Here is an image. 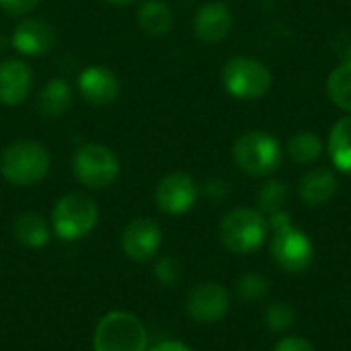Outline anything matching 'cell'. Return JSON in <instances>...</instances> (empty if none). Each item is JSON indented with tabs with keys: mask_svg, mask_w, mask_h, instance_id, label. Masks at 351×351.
<instances>
[{
	"mask_svg": "<svg viewBox=\"0 0 351 351\" xmlns=\"http://www.w3.org/2000/svg\"><path fill=\"white\" fill-rule=\"evenodd\" d=\"M267 224L274 230L271 237V257L276 261L278 267H282L288 274H302L311 267L313 257H315V249L311 239L292 224L290 216L280 210L269 214Z\"/></svg>",
	"mask_w": 351,
	"mask_h": 351,
	"instance_id": "cell-1",
	"label": "cell"
},
{
	"mask_svg": "<svg viewBox=\"0 0 351 351\" xmlns=\"http://www.w3.org/2000/svg\"><path fill=\"white\" fill-rule=\"evenodd\" d=\"M49 152L41 142L35 140H16L8 144L0 156L2 177L16 187L37 185L49 173Z\"/></svg>",
	"mask_w": 351,
	"mask_h": 351,
	"instance_id": "cell-2",
	"label": "cell"
},
{
	"mask_svg": "<svg viewBox=\"0 0 351 351\" xmlns=\"http://www.w3.org/2000/svg\"><path fill=\"white\" fill-rule=\"evenodd\" d=\"M95 351H146L148 333L144 323L125 311L105 315L93 335Z\"/></svg>",
	"mask_w": 351,
	"mask_h": 351,
	"instance_id": "cell-3",
	"label": "cell"
},
{
	"mask_svg": "<svg viewBox=\"0 0 351 351\" xmlns=\"http://www.w3.org/2000/svg\"><path fill=\"white\" fill-rule=\"evenodd\" d=\"M267 220L261 212L251 208H237L228 212L220 222L222 245L237 255H247L257 251L267 239Z\"/></svg>",
	"mask_w": 351,
	"mask_h": 351,
	"instance_id": "cell-4",
	"label": "cell"
},
{
	"mask_svg": "<svg viewBox=\"0 0 351 351\" xmlns=\"http://www.w3.org/2000/svg\"><path fill=\"white\" fill-rule=\"evenodd\" d=\"M99 222V206L84 193H68L58 199L51 212V228L62 241L86 237Z\"/></svg>",
	"mask_w": 351,
	"mask_h": 351,
	"instance_id": "cell-5",
	"label": "cell"
},
{
	"mask_svg": "<svg viewBox=\"0 0 351 351\" xmlns=\"http://www.w3.org/2000/svg\"><path fill=\"white\" fill-rule=\"evenodd\" d=\"M232 158L247 175L267 177L282 165V146L265 132H247L234 142Z\"/></svg>",
	"mask_w": 351,
	"mask_h": 351,
	"instance_id": "cell-6",
	"label": "cell"
},
{
	"mask_svg": "<svg viewBox=\"0 0 351 351\" xmlns=\"http://www.w3.org/2000/svg\"><path fill=\"white\" fill-rule=\"evenodd\" d=\"M76 181L88 189H105L119 177V158L103 144H82L72 158Z\"/></svg>",
	"mask_w": 351,
	"mask_h": 351,
	"instance_id": "cell-7",
	"label": "cell"
},
{
	"mask_svg": "<svg viewBox=\"0 0 351 351\" xmlns=\"http://www.w3.org/2000/svg\"><path fill=\"white\" fill-rule=\"evenodd\" d=\"M222 84L228 95L243 101H253L261 99L271 88V72L255 58L237 56L226 62L222 70Z\"/></svg>",
	"mask_w": 351,
	"mask_h": 351,
	"instance_id": "cell-8",
	"label": "cell"
},
{
	"mask_svg": "<svg viewBox=\"0 0 351 351\" xmlns=\"http://www.w3.org/2000/svg\"><path fill=\"white\" fill-rule=\"evenodd\" d=\"M154 199L162 214L181 216L193 208L197 199V185L187 173H171L158 181Z\"/></svg>",
	"mask_w": 351,
	"mask_h": 351,
	"instance_id": "cell-9",
	"label": "cell"
},
{
	"mask_svg": "<svg viewBox=\"0 0 351 351\" xmlns=\"http://www.w3.org/2000/svg\"><path fill=\"white\" fill-rule=\"evenodd\" d=\"M185 308L193 321L212 325L226 317V313L230 308V296H228L226 288H222L220 284L206 282V284L195 286L189 292Z\"/></svg>",
	"mask_w": 351,
	"mask_h": 351,
	"instance_id": "cell-10",
	"label": "cell"
},
{
	"mask_svg": "<svg viewBox=\"0 0 351 351\" xmlns=\"http://www.w3.org/2000/svg\"><path fill=\"white\" fill-rule=\"evenodd\" d=\"M162 243L160 226L150 218H136L132 220L123 234H121V247L123 253L134 261H148L156 255Z\"/></svg>",
	"mask_w": 351,
	"mask_h": 351,
	"instance_id": "cell-11",
	"label": "cell"
},
{
	"mask_svg": "<svg viewBox=\"0 0 351 351\" xmlns=\"http://www.w3.org/2000/svg\"><path fill=\"white\" fill-rule=\"evenodd\" d=\"M10 43L23 56H43L56 45V31L47 21L29 16L14 27Z\"/></svg>",
	"mask_w": 351,
	"mask_h": 351,
	"instance_id": "cell-12",
	"label": "cell"
},
{
	"mask_svg": "<svg viewBox=\"0 0 351 351\" xmlns=\"http://www.w3.org/2000/svg\"><path fill=\"white\" fill-rule=\"evenodd\" d=\"M78 90L90 105H109L119 97L121 82L115 72L105 66H88L78 76Z\"/></svg>",
	"mask_w": 351,
	"mask_h": 351,
	"instance_id": "cell-13",
	"label": "cell"
},
{
	"mask_svg": "<svg viewBox=\"0 0 351 351\" xmlns=\"http://www.w3.org/2000/svg\"><path fill=\"white\" fill-rule=\"evenodd\" d=\"M33 88V72L23 60H4L0 64V103L16 107L25 103Z\"/></svg>",
	"mask_w": 351,
	"mask_h": 351,
	"instance_id": "cell-14",
	"label": "cell"
},
{
	"mask_svg": "<svg viewBox=\"0 0 351 351\" xmlns=\"http://www.w3.org/2000/svg\"><path fill=\"white\" fill-rule=\"evenodd\" d=\"M234 25V16L228 4L224 2H208L204 4L193 19V31L197 39L206 43L222 41Z\"/></svg>",
	"mask_w": 351,
	"mask_h": 351,
	"instance_id": "cell-15",
	"label": "cell"
},
{
	"mask_svg": "<svg viewBox=\"0 0 351 351\" xmlns=\"http://www.w3.org/2000/svg\"><path fill=\"white\" fill-rule=\"evenodd\" d=\"M337 191V179L329 169H315L306 173L298 183V195L308 206H323L331 202Z\"/></svg>",
	"mask_w": 351,
	"mask_h": 351,
	"instance_id": "cell-16",
	"label": "cell"
},
{
	"mask_svg": "<svg viewBox=\"0 0 351 351\" xmlns=\"http://www.w3.org/2000/svg\"><path fill=\"white\" fill-rule=\"evenodd\" d=\"M37 105H39V111L45 117H60V115H64L70 109V105H72V88H70V84L66 80H62V78L49 80L41 88Z\"/></svg>",
	"mask_w": 351,
	"mask_h": 351,
	"instance_id": "cell-17",
	"label": "cell"
},
{
	"mask_svg": "<svg viewBox=\"0 0 351 351\" xmlns=\"http://www.w3.org/2000/svg\"><path fill=\"white\" fill-rule=\"evenodd\" d=\"M14 237L29 249H41L49 241V226L37 212H23L14 220Z\"/></svg>",
	"mask_w": 351,
	"mask_h": 351,
	"instance_id": "cell-18",
	"label": "cell"
},
{
	"mask_svg": "<svg viewBox=\"0 0 351 351\" xmlns=\"http://www.w3.org/2000/svg\"><path fill=\"white\" fill-rule=\"evenodd\" d=\"M329 154L333 165L346 173L351 175V115L341 117L329 134Z\"/></svg>",
	"mask_w": 351,
	"mask_h": 351,
	"instance_id": "cell-19",
	"label": "cell"
},
{
	"mask_svg": "<svg viewBox=\"0 0 351 351\" xmlns=\"http://www.w3.org/2000/svg\"><path fill=\"white\" fill-rule=\"evenodd\" d=\"M138 23L146 35L160 37L171 29L173 12H171L169 4H165L162 0H146L138 8Z\"/></svg>",
	"mask_w": 351,
	"mask_h": 351,
	"instance_id": "cell-20",
	"label": "cell"
},
{
	"mask_svg": "<svg viewBox=\"0 0 351 351\" xmlns=\"http://www.w3.org/2000/svg\"><path fill=\"white\" fill-rule=\"evenodd\" d=\"M327 95L333 105L351 113V58L341 62L327 78Z\"/></svg>",
	"mask_w": 351,
	"mask_h": 351,
	"instance_id": "cell-21",
	"label": "cell"
},
{
	"mask_svg": "<svg viewBox=\"0 0 351 351\" xmlns=\"http://www.w3.org/2000/svg\"><path fill=\"white\" fill-rule=\"evenodd\" d=\"M323 154V140L313 132H298L288 142V156L298 165H311Z\"/></svg>",
	"mask_w": 351,
	"mask_h": 351,
	"instance_id": "cell-22",
	"label": "cell"
},
{
	"mask_svg": "<svg viewBox=\"0 0 351 351\" xmlns=\"http://www.w3.org/2000/svg\"><path fill=\"white\" fill-rule=\"evenodd\" d=\"M265 327L274 333H284L294 325V311L290 304L286 302H274L271 306H267L265 311Z\"/></svg>",
	"mask_w": 351,
	"mask_h": 351,
	"instance_id": "cell-23",
	"label": "cell"
},
{
	"mask_svg": "<svg viewBox=\"0 0 351 351\" xmlns=\"http://www.w3.org/2000/svg\"><path fill=\"white\" fill-rule=\"evenodd\" d=\"M267 282L259 274H247L237 284V294L243 300H261L267 294Z\"/></svg>",
	"mask_w": 351,
	"mask_h": 351,
	"instance_id": "cell-24",
	"label": "cell"
},
{
	"mask_svg": "<svg viewBox=\"0 0 351 351\" xmlns=\"http://www.w3.org/2000/svg\"><path fill=\"white\" fill-rule=\"evenodd\" d=\"M284 202H286V187L278 181L267 183L259 193V206L263 212H269V214L280 212Z\"/></svg>",
	"mask_w": 351,
	"mask_h": 351,
	"instance_id": "cell-25",
	"label": "cell"
},
{
	"mask_svg": "<svg viewBox=\"0 0 351 351\" xmlns=\"http://www.w3.org/2000/svg\"><path fill=\"white\" fill-rule=\"evenodd\" d=\"M154 276L160 284L173 286L181 280V265L175 257H162V259H158V263L154 267Z\"/></svg>",
	"mask_w": 351,
	"mask_h": 351,
	"instance_id": "cell-26",
	"label": "cell"
},
{
	"mask_svg": "<svg viewBox=\"0 0 351 351\" xmlns=\"http://www.w3.org/2000/svg\"><path fill=\"white\" fill-rule=\"evenodd\" d=\"M39 0H0V8L8 14H29L35 6H37Z\"/></svg>",
	"mask_w": 351,
	"mask_h": 351,
	"instance_id": "cell-27",
	"label": "cell"
},
{
	"mask_svg": "<svg viewBox=\"0 0 351 351\" xmlns=\"http://www.w3.org/2000/svg\"><path fill=\"white\" fill-rule=\"evenodd\" d=\"M274 351H315V348L302 337H286L276 346Z\"/></svg>",
	"mask_w": 351,
	"mask_h": 351,
	"instance_id": "cell-28",
	"label": "cell"
},
{
	"mask_svg": "<svg viewBox=\"0 0 351 351\" xmlns=\"http://www.w3.org/2000/svg\"><path fill=\"white\" fill-rule=\"evenodd\" d=\"M150 351H191V350H189L187 346L179 343V341H165V343H160V346L152 348Z\"/></svg>",
	"mask_w": 351,
	"mask_h": 351,
	"instance_id": "cell-29",
	"label": "cell"
},
{
	"mask_svg": "<svg viewBox=\"0 0 351 351\" xmlns=\"http://www.w3.org/2000/svg\"><path fill=\"white\" fill-rule=\"evenodd\" d=\"M107 2L117 4V6H125V4H130V2H134V0H107Z\"/></svg>",
	"mask_w": 351,
	"mask_h": 351,
	"instance_id": "cell-30",
	"label": "cell"
}]
</instances>
